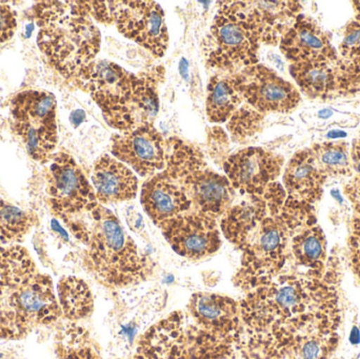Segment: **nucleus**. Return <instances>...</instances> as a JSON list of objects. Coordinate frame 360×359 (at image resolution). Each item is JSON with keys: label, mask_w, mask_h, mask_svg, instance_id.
I'll use <instances>...</instances> for the list:
<instances>
[{"label": "nucleus", "mask_w": 360, "mask_h": 359, "mask_svg": "<svg viewBox=\"0 0 360 359\" xmlns=\"http://www.w3.org/2000/svg\"><path fill=\"white\" fill-rule=\"evenodd\" d=\"M327 273L278 275L247 292L239 303L245 359H285L300 337L338 332L336 287Z\"/></svg>", "instance_id": "1"}, {"label": "nucleus", "mask_w": 360, "mask_h": 359, "mask_svg": "<svg viewBox=\"0 0 360 359\" xmlns=\"http://www.w3.org/2000/svg\"><path fill=\"white\" fill-rule=\"evenodd\" d=\"M313 218L311 204L288 197L277 181L260 195L248 196L231 207L220 218L219 228L241 253L234 286L249 292L281 275L292 237Z\"/></svg>", "instance_id": "2"}, {"label": "nucleus", "mask_w": 360, "mask_h": 359, "mask_svg": "<svg viewBox=\"0 0 360 359\" xmlns=\"http://www.w3.org/2000/svg\"><path fill=\"white\" fill-rule=\"evenodd\" d=\"M67 226L86 247L82 266L101 286L131 288L153 276L154 259L139 249L118 217L103 204Z\"/></svg>", "instance_id": "3"}, {"label": "nucleus", "mask_w": 360, "mask_h": 359, "mask_svg": "<svg viewBox=\"0 0 360 359\" xmlns=\"http://www.w3.org/2000/svg\"><path fill=\"white\" fill-rule=\"evenodd\" d=\"M33 11L40 52L57 73L74 81L101 50V32L84 1L37 2Z\"/></svg>", "instance_id": "4"}, {"label": "nucleus", "mask_w": 360, "mask_h": 359, "mask_svg": "<svg viewBox=\"0 0 360 359\" xmlns=\"http://www.w3.org/2000/svg\"><path fill=\"white\" fill-rule=\"evenodd\" d=\"M184 312L186 358L229 359L239 351L243 335L239 301L198 292Z\"/></svg>", "instance_id": "5"}, {"label": "nucleus", "mask_w": 360, "mask_h": 359, "mask_svg": "<svg viewBox=\"0 0 360 359\" xmlns=\"http://www.w3.org/2000/svg\"><path fill=\"white\" fill-rule=\"evenodd\" d=\"M165 171L176 181L190 200L191 211L220 219L233 206L235 190L226 175L207 167L202 153L179 139L167 141Z\"/></svg>", "instance_id": "6"}, {"label": "nucleus", "mask_w": 360, "mask_h": 359, "mask_svg": "<svg viewBox=\"0 0 360 359\" xmlns=\"http://www.w3.org/2000/svg\"><path fill=\"white\" fill-rule=\"evenodd\" d=\"M203 42L207 67L220 74H237L258 63L260 41L237 1L219 2Z\"/></svg>", "instance_id": "7"}, {"label": "nucleus", "mask_w": 360, "mask_h": 359, "mask_svg": "<svg viewBox=\"0 0 360 359\" xmlns=\"http://www.w3.org/2000/svg\"><path fill=\"white\" fill-rule=\"evenodd\" d=\"M63 318L52 278L38 272L0 299V339L19 341Z\"/></svg>", "instance_id": "8"}, {"label": "nucleus", "mask_w": 360, "mask_h": 359, "mask_svg": "<svg viewBox=\"0 0 360 359\" xmlns=\"http://www.w3.org/2000/svg\"><path fill=\"white\" fill-rule=\"evenodd\" d=\"M57 101L44 90H23L11 101V128L30 157L46 164L58 143Z\"/></svg>", "instance_id": "9"}, {"label": "nucleus", "mask_w": 360, "mask_h": 359, "mask_svg": "<svg viewBox=\"0 0 360 359\" xmlns=\"http://www.w3.org/2000/svg\"><path fill=\"white\" fill-rule=\"evenodd\" d=\"M46 169V195L51 212L69 225L98 206L92 183L70 154L59 152Z\"/></svg>", "instance_id": "10"}, {"label": "nucleus", "mask_w": 360, "mask_h": 359, "mask_svg": "<svg viewBox=\"0 0 360 359\" xmlns=\"http://www.w3.org/2000/svg\"><path fill=\"white\" fill-rule=\"evenodd\" d=\"M139 76L109 60H94L74 80L92 97L112 128L130 100Z\"/></svg>", "instance_id": "11"}, {"label": "nucleus", "mask_w": 360, "mask_h": 359, "mask_svg": "<svg viewBox=\"0 0 360 359\" xmlns=\"http://www.w3.org/2000/svg\"><path fill=\"white\" fill-rule=\"evenodd\" d=\"M113 25L124 37L160 58L169 46L162 6L154 1H111Z\"/></svg>", "instance_id": "12"}, {"label": "nucleus", "mask_w": 360, "mask_h": 359, "mask_svg": "<svg viewBox=\"0 0 360 359\" xmlns=\"http://www.w3.org/2000/svg\"><path fill=\"white\" fill-rule=\"evenodd\" d=\"M290 74L304 95L333 99L360 89V65L340 58L291 63Z\"/></svg>", "instance_id": "13"}, {"label": "nucleus", "mask_w": 360, "mask_h": 359, "mask_svg": "<svg viewBox=\"0 0 360 359\" xmlns=\"http://www.w3.org/2000/svg\"><path fill=\"white\" fill-rule=\"evenodd\" d=\"M236 75L243 101L264 115L290 113L300 105L297 88L266 65L257 63Z\"/></svg>", "instance_id": "14"}, {"label": "nucleus", "mask_w": 360, "mask_h": 359, "mask_svg": "<svg viewBox=\"0 0 360 359\" xmlns=\"http://www.w3.org/2000/svg\"><path fill=\"white\" fill-rule=\"evenodd\" d=\"M171 248L184 259L197 261L215 254L221 247L217 219L188 211L160 225Z\"/></svg>", "instance_id": "15"}, {"label": "nucleus", "mask_w": 360, "mask_h": 359, "mask_svg": "<svg viewBox=\"0 0 360 359\" xmlns=\"http://www.w3.org/2000/svg\"><path fill=\"white\" fill-rule=\"evenodd\" d=\"M111 154L141 177L150 178L166 168V143L153 124L114 134Z\"/></svg>", "instance_id": "16"}, {"label": "nucleus", "mask_w": 360, "mask_h": 359, "mask_svg": "<svg viewBox=\"0 0 360 359\" xmlns=\"http://www.w3.org/2000/svg\"><path fill=\"white\" fill-rule=\"evenodd\" d=\"M283 156L262 148H245L224 162L226 178L243 195H260L276 181L283 167Z\"/></svg>", "instance_id": "17"}, {"label": "nucleus", "mask_w": 360, "mask_h": 359, "mask_svg": "<svg viewBox=\"0 0 360 359\" xmlns=\"http://www.w3.org/2000/svg\"><path fill=\"white\" fill-rule=\"evenodd\" d=\"M279 48L291 63L338 58L327 32L311 17L300 14L279 42Z\"/></svg>", "instance_id": "18"}, {"label": "nucleus", "mask_w": 360, "mask_h": 359, "mask_svg": "<svg viewBox=\"0 0 360 359\" xmlns=\"http://www.w3.org/2000/svg\"><path fill=\"white\" fill-rule=\"evenodd\" d=\"M237 4L257 34L260 44L266 46L279 44L302 8L296 1H237Z\"/></svg>", "instance_id": "19"}, {"label": "nucleus", "mask_w": 360, "mask_h": 359, "mask_svg": "<svg viewBox=\"0 0 360 359\" xmlns=\"http://www.w3.org/2000/svg\"><path fill=\"white\" fill-rule=\"evenodd\" d=\"M141 202L148 216L158 227L192 208L184 190L165 170L143 183Z\"/></svg>", "instance_id": "20"}, {"label": "nucleus", "mask_w": 360, "mask_h": 359, "mask_svg": "<svg viewBox=\"0 0 360 359\" xmlns=\"http://www.w3.org/2000/svg\"><path fill=\"white\" fill-rule=\"evenodd\" d=\"M91 181L97 200L103 206L134 200L139 192V178L135 173L109 154L96 160Z\"/></svg>", "instance_id": "21"}, {"label": "nucleus", "mask_w": 360, "mask_h": 359, "mask_svg": "<svg viewBox=\"0 0 360 359\" xmlns=\"http://www.w3.org/2000/svg\"><path fill=\"white\" fill-rule=\"evenodd\" d=\"M136 355L143 359H188L184 312H173L148 329L137 343Z\"/></svg>", "instance_id": "22"}, {"label": "nucleus", "mask_w": 360, "mask_h": 359, "mask_svg": "<svg viewBox=\"0 0 360 359\" xmlns=\"http://www.w3.org/2000/svg\"><path fill=\"white\" fill-rule=\"evenodd\" d=\"M327 176L321 172L312 150L297 152L285 166L283 188L288 197L313 204L321 200Z\"/></svg>", "instance_id": "23"}, {"label": "nucleus", "mask_w": 360, "mask_h": 359, "mask_svg": "<svg viewBox=\"0 0 360 359\" xmlns=\"http://www.w3.org/2000/svg\"><path fill=\"white\" fill-rule=\"evenodd\" d=\"M162 72L139 75L130 100L127 103L114 129L120 132L133 130L145 124H153L158 113V81Z\"/></svg>", "instance_id": "24"}, {"label": "nucleus", "mask_w": 360, "mask_h": 359, "mask_svg": "<svg viewBox=\"0 0 360 359\" xmlns=\"http://www.w3.org/2000/svg\"><path fill=\"white\" fill-rule=\"evenodd\" d=\"M243 103L236 74L218 73L210 79L205 100V111L210 122H226Z\"/></svg>", "instance_id": "25"}, {"label": "nucleus", "mask_w": 360, "mask_h": 359, "mask_svg": "<svg viewBox=\"0 0 360 359\" xmlns=\"http://www.w3.org/2000/svg\"><path fill=\"white\" fill-rule=\"evenodd\" d=\"M291 253L296 265L307 268L312 273H325L327 240L323 230L315 223H307L294 234Z\"/></svg>", "instance_id": "26"}, {"label": "nucleus", "mask_w": 360, "mask_h": 359, "mask_svg": "<svg viewBox=\"0 0 360 359\" xmlns=\"http://www.w3.org/2000/svg\"><path fill=\"white\" fill-rule=\"evenodd\" d=\"M37 273V267L27 249L20 244L4 247L0 250V299Z\"/></svg>", "instance_id": "27"}, {"label": "nucleus", "mask_w": 360, "mask_h": 359, "mask_svg": "<svg viewBox=\"0 0 360 359\" xmlns=\"http://www.w3.org/2000/svg\"><path fill=\"white\" fill-rule=\"evenodd\" d=\"M63 318L71 322L86 320L94 311L92 291L84 280L75 276L60 278L56 288Z\"/></svg>", "instance_id": "28"}, {"label": "nucleus", "mask_w": 360, "mask_h": 359, "mask_svg": "<svg viewBox=\"0 0 360 359\" xmlns=\"http://www.w3.org/2000/svg\"><path fill=\"white\" fill-rule=\"evenodd\" d=\"M39 223L33 211L23 210L0 198V242L18 244Z\"/></svg>", "instance_id": "29"}, {"label": "nucleus", "mask_w": 360, "mask_h": 359, "mask_svg": "<svg viewBox=\"0 0 360 359\" xmlns=\"http://www.w3.org/2000/svg\"><path fill=\"white\" fill-rule=\"evenodd\" d=\"M57 359H101L88 331L76 322L65 325L56 337Z\"/></svg>", "instance_id": "30"}, {"label": "nucleus", "mask_w": 360, "mask_h": 359, "mask_svg": "<svg viewBox=\"0 0 360 359\" xmlns=\"http://www.w3.org/2000/svg\"><path fill=\"white\" fill-rule=\"evenodd\" d=\"M312 152L321 172L328 177L349 176L352 162L345 141H327L313 145Z\"/></svg>", "instance_id": "31"}, {"label": "nucleus", "mask_w": 360, "mask_h": 359, "mask_svg": "<svg viewBox=\"0 0 360 359\" xmlns=\"http://www.w3.org/2000/svg\"><path fill=\"white\" fill-rule=\"evenodd\" d=\"M338 344V332L313 333L297 339L290 348L285 359H330Z\"/></svg>", "instance_id": "32"}, {"label": "nucleus", "mask_w": 360, "mask_h": 359, "mask_svg": "<svg viewBox=\"0 0 360 359\" xmlns=\"http://www.w3.org/2000/svg\"><path fill=\"white\" fill-rule=\"evenodd\" d=\"M264 122V114L256 111L249 105H241L229 119L228 130L232 139L237 143H245L247 139L259 132Z\"/></svg>", "instance_id": "33"}, {"label": "nucleus", "mask_w": 360, "mask_h": 359, "mask_svg": "<svg viewBox=\"0 0 360 359\" xmlns=\"http://www.w3.org/2000/svg\"><path fill=\"white\" fill-rule=\"evenodd\" d=\"M340 51L342 58L360 65V22L359 21L351 22L347 27Z\"/></svg>", "instance_id": "34"}, {"label": "nucleus", "mask_w": 360, "mask_h": 359, "mask_svg": "<svg viewBox=\"0 0 360 359\" xmlns=\"http://www.w3.org/2000/svg\"><path fill=\"white\" fill-rule=\"evenodd\" d=\"M16 27V12L6 2H0V44L12 38Z\"/></svg>", "instance_id": "35"}, {"label": "nucleus", "mask_w": 360, "mask_h": 359, "mask_svg": "<svg viewBox=\"0 0 360 359\" xmlns=\"http://www.w3.org/2000/svg\"><path fill=\"white\" fill-rule=\"evenodd\" d=\"M89 15L105 25L113 23L111 1H84Z\"/></svg>", "instance_id": "36"}, {"label": "nucleus", "mask_w": 360, "mask_h": 359, "mask_svg": "<svg viewBox=\"0 0 360 359\" xmlns=\"http://www.w3.org/2000/svg\"><path fill=\"white\" fill-rule=\"evenodd\" d=\"M351 248L353 253L360 254V210L355 217L354 223H353L352 238H351Z\"/></svg>", "instance_id": "37"}, {"label": "nucleus", "mask_w": 360, "mask_h": 359, "mask_svg": "<svg viewBox=\"0 0 360 359\" xmlns=\"http://www.w3.org/2000/svg\"><path fill=\"white\" fill-rule=\"evenodd\" d=\"M351 160H352L353 168L360 175V139H357L353 143Z\"/></svg>", "instance_id": "38"}, {"label": "nucleus", "mask_w": 360, "mask_h": 359, "mask_svg": "<svg viewBox=\"0 0 360 359\" xmlns=\"http://www.w3.org/2000/svg\"><path fill=\"white\" fill-rule=\"evenodd\" d=\"M353 6H354L355 12H356L357 21L360 22V1L353 2Z\"/></svg>", "instance_id": "39"}, {"label": "nucleus", "mask_w": 360, "mask_h": 359, "mask_svg": "<svg viewBox=\"0 0 360 359\" xmlns=\"http://www.w3.org/2000/svg\"><path fill=\"white\" fill-rule=\"evenodd\" d=\"M4 247L6 246H4V244H2L1 242H0V250H1V249L4 248Z\"/></svg>", "instance_id": "40"}, {"label": "nucleus", "mask_w": 360, "mask_h": 359, "mask_svg": "<svg viewBox=\"0 0 360 359\" xmlns=\"http://www.w3.org/2000/svg\"><path fill=\"white\" fill-rule=\"evenodd\" d=\"M134 359H143V358H139V356L135 355Z\"/></svg>", "instance_id": "41"}]
</instances>
